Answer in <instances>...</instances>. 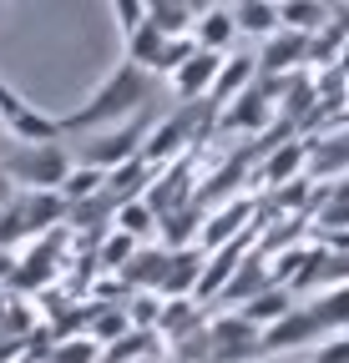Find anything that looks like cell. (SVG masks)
Masks as SVG:
<instances>
[{"label": "cell", "mask_w": 349, "mask_h": 363, "mask_svg": "<svg viewBox=\"0 0 349 363\" xmlns=\"http://www.w3.org/2000/svg\"><path fill=\"white\" fill-rule=\"evenodd\" d=\"M304 167H309V142H284L279 152H269L258 182H264V187H284V182L304 177Z\"/></svg>", "instance_id": "cell-13"}, {"label": "cell", "mask_w": 349, "mask_h": 363, "mask_svg": "<svg viewBox=\"0 0 349 363\" xmlns=\"http://www.w3.org/2000/svg\"><path fill=\"white\" fill-rule=\"evenodd\" d=\"M309 363H349V328H339L334 338H324L319 353H314Z\"/></svg>", "instance_id": "cell-25"}, {"label": "cell", "mask_w": 349, "mask_h": 363, "mask_svg": "<svg viewBox=\"0 0 349 363\" xmlns=\"http://www.w3.org/2000/svg\"><path fill=\"white\" fill-rule=\"evenodd\" d=\"M157 212H152V202L147 197H132V202H122L117 212H112V227H122V233H132L137 242H147L152 233H157Z\"/></svg>", "instance_id": "cell-19"}, {"label": "cell", "mask_w": 349, "mask_h": 363, "mask_svg": "<svg viewBox=\"0 0 349 363\" xmlns=\"http://www.w3.org/2000/svg\"><path fill=\"white\" fill-rule=\"evenodd\" d=\"M162 272H167V247L157 242V247H137L132 252V262L122 267V283L127 288H162Z\"/></svg>", "instance_id": "cell-15"}, {"label": "cell", "mask_w": 349, "mask_h": 363, "mask_svg": "<svg viewBox=\"0 0 349 363\" xmlns=\"http://www.w3.org/2000/svg\"><path fill=\"white\" fill-rule=\"evenodd\" d=\"M253 363H289V358H279V353H264V358H253Z\"/></svg>", "instance_id": "cell-27"}, {"label": "cell", "mask_w": 349, "mask_h": 363, "mask_svg": "<svg viewBox=\"0 0 349 363\" xmlns=\"http://www.w3.org/2000/svg\"><path fill=\"white\" fill-rule=\"evenodd\" d=\"M162 45H167V30L147 16L132 35H127V61H137V66H147V71H157V56H162Z\"/></svg>", "instance_id": "cell-17"}, {"label": "cell", "mask_w": 349, "mask_h": 363, "mask_svg": "<svg viewBox=\"0 0 349 363\" xmlns=\"http://www.w3.org/2000/svg\"><path fill=\"white\" fill-rule=\"evenodd\" d=\"M294 298H299L294 288H284V283H269V288H264V293H258V298H248V303H238V313H243V318H253V323H258V328H269V323H274V318H284V313L294 308Z\"/></svg>", "instance_id": "cell-16"}, {"label": "cell", "mask_w": 349, "mask_h": 363, "mask_svg": "<svg viewBox=\"0 0 349 363\" xmlns=\"http://www.w3.org/2000/svg\"><path fill=\"white\" fill-rule=\"evenodd\" d=\"M274 283V272H269V252L264 247H253L243 262H238V272L223 283V293H218V303H248V298H258Z\"/></svg>", "instance_id": "cell-9"}, {"label": "cell", "mask_w": 349, "mask_h": 363, "mask_svg": "<svg viewBox=\"0 0 349 363\" xmlns=\"http://www.w3.org/2000/svg\"><path fill=\"white\" fill-rule=\"evenodd\" d=\"M193 51H198V40H193V35H167L162 56H157V76H172V71H178Z\"/></svg>", "instance_id": "cell-23"}, {"label": "cell", "mask_w": 349, "mask_h": 363, "mask_svg": "<svg viewBox=\"0 0 349 363\" xmlns=\"http://www.w3.org/2000/svg\"><path fill=\"white\" fill-rule=\"evenodd\" d=\"M324 338V323L314 318V308H289L284 318H274V323L264 328V353H289L299 343H319Z\"/></svg>", "instance_id": "cell-7"}, {"label": "cell", "mask_w": 349, "mask_h": 363, "mask_svg": "<svg viewBox=\"0 0 349 363\" xmlns=\"http://www.w3.org/2000/svg\"><path fill=\"white\" fill-rule=\"evenodd\" d=\"M0 167L11 172L21 192H31V187H61L76 167V157L61 147V136L56 142H21V136H11V147H0Z\"/></svg>", "instance_id": "cell-2"}, {"label": "cell", "mask_w": 349, "mask_h": 363, "mask_svg": "<svg viewBox=\"0 0 349 363\" xmlns=\"http://www.w3.org/2000/svg\"><path fill=\"white\" fill-rule=\"evenodd\" d=\"M142 242L132 238V233H122V227H112L107 233V242H102V252H97V267L102 272H122L127 262H132V252H137Z\"/></svg>", "instance_id": "cell-22"}, {"label": "cell", "mask_w": 349, "mask_h": 363, "mask_svg": "<svg viewBox=\"0 0 349 363\" xmlns=\"http://www.w3.org/2000/svg\"><path fill=\"white\" fill-rule=\"evenodd\" d=\"M208 343H213V363H253V358H264V328H258L253 318H243L238 308L208 318Z\"/></svg>", "instance_id": "cell-4"}, {"label": "cell", "mask_w": 349, "mask_h": 363, "mask_svg": "<svg viewBox=\"0 0 349 363\" xmlns=\"http://www.w3.org/2000/svg\"><path fill=\"white\" fill-rule=\"evenodd\" d=\"M309 40L304 30H289L279 26L274 35H264V51H258V76H289L299 61H309Z\"/></svg>", "instance_id": "cell-8"}, {"label": "cell", "mask_w": 349, "mask_h": 363, "mask_svg": "<svg viewBox=\"0 0 349 363\" xmlns=\"http://www.w3.org/2000/svg\"><path fill=\"white\" fill-rule=\"evenodd\" d=\"M314 308V318L324 323V333H339V328H349V283H334V288H324V298L319 303H309Z\"/></svg>", "instance_id": "cell-20"}, {"label": "cell", "mask_w": 349, "mask_h": 363, "mask_svg": "<svg viewBox=\"0 0 349 363\" xmlns=\"http://www.w3.org/2000/svg\"><path fill=\"white\" fill-rule=\"evenodd\" d=\"M16 192H21V187H16V182H11V172H6V167H0V207H6V202H16Z\"/></svg>", "instance_id": "cell-26"}, {"label": "cell", "mask_w": 349, "mask_h": 363, "mask_svg": "<svg viewBox=\"0 0 349 363\" xmlns=\"http://www.w3.org/2000/svg\"><path fill=\"white\" fill-rule=\"evenodd\" d=\"M203 222H208V207L193 197V202H183V207L162 212L157 238H162V247H188V242H198V238H203Z\"/></svg>", "instance_id": "cell-10"}, {"label": "cell", "mask_w": 349, "mask_h": 363, "mask_svg": "<svg viewBox=\"0 0 349 363\" xmlns=\"http://www.w3.org/2000/svg\"><path fill=\"white\" fill-rule=\"evenodd\" d=\"M274 116H279L274 91H269L264 81H253L248 91H238L233 101L218 106V131H248V136H258V131L274 126Z\"/></svg>", "instance_id": "cell-5"}, {"label": "cell", "mask_w": 349, "mask_h": 363, "mask_svg": "<svg viewBox=\"0 0 349 363\" xmlns=\"http://www.w3.org/2000/svg\"><path fill=\"white\" fill-rule=\"evenodd\" d=\"M223 56H228V51H208V45H198V51L167 76L172 96H178V101H198V96H208L213 81H218V71H223Z\"/></svg>", "instance_id": "cell-6"}, {"label": "cell", "mask_w": 349, "mask_h": 363, "mask_svg": "<svg viewBox=\"0 0 349 363\" xmlns=\"http://www.w3.org/2000/svg\"><path fill=\"white\" fill-rule=\"evenodd\" d=\"M238 35H243V30H238L233 6H208V11H198V21H193V40L208 45V51H228Z\"/></svg>", "instance_id": "cell-11"}, {"label": "cell", "mask_w": 349, "mask_h": 363, "mask_svg": "<svg viewBox=\"0 0 349 363\" xmlns=\"http://www.w3.org/2000/svg\"><path fill=\"white\" fill-rule=\"evenodd\" d=\"M147 131H152L147 111L127 116V121H117V126H102V131H86V142H81L76 162H92V167H107V172H112V167H122V162L142 157Z\"/></svg>", "instance_id": "cell-3"}, {"label": "cell", "mask_w": 349, "mask_h": 363, "mask_svg": "<svg viewBox=\"0 0 349 363\" xmlns=\"http://www.w3.org/2000/svg\"><path fill=\"white\" fill-rule=\"evenodd\" d=\"M193 6H198V11H208V6H223V0H193Z\"/></svg>", "instance_id": "cell-28"}, {"label": "cell", "mask_w": 349, "mask_h": 363, "mask_svg": "<svg viewBox=\"0 0 349 363\" xmlns=\"http://www.w3.org/2000/svg\"><path fill=\"white\" fill-rule=\"evenodd\" d=\"M152 91H157V71H147V66H137V61L122 56V66L92 91V96H86L71 116H61V126H66V136H86V131L117 126V121H127V116L147 111Z\"/></svg>", "instance_id": "cell-1"}, {"label": "cell", "mask_w": 349, "mask_h": 363, "mask_svg": "<svg viewBox=\"0 0 349 363\" xmlns=\"http://www.w3.org/2000/svg\"><path fill=\"white\" fill-rule=\"evenodd\" d=\"M253 81H258V56H223V71H218V81H213L208 96L223 106V101L238 96V91H248Z\"/></svg>", "instance_id": "cell-14"}, {"label": "cell", "mask_w": 349, "mask_h": 363, "mask_svg": "<svg viewBox=\"0 0 349 363\" xmlns=\"http://www.w3.org/2000/svg\"><path fill=\"white\" fill-rule=\"evenodd\" d=\"M233 16L243 35H274L279 30V0H233Z\"/></svg>", "instance_id": "cell-18"}, {"label": "cell", "mask_w": 349, "mask_h": 363, "mask_svg": "<svg viewBox=\"0 0 349 363\" xmlns=\"http://www.w3.org/2000/svg\"><path fill=\"white\" fill-rule=\"evenodd\" d=\"M107 187V167H92V162H76L71 167V177L61 182V192H66V202L76 207V202H86V197H97Z\"/></svg>", "instance_id": "cell-21"}, {"label": "cell", "mask_w": 349, "mask_h": 363, "mask_svg": "<svg viewBox=\"0 0 349 363\" xmlns=\"http://www.w3.org/2000/svg\"><path fill=\"white\" fill-rule=\"evenodd\" d=\"M334 21V0H279V26L304 30V35H319Z\"/></svg>", "instance_id": "cell-12"}, {"label": "cell", "mask_w": 349, "mask_h": 363, "mask_svg": "<svg viewBox=\"0 0 349 363\" xmlns=\"http://www.w3.org/2000/svg\"><path fill=\"white\" fill-rule=\"evenodd\" d=\"M112 11H117V21H122V40L132 35L142 21H147V0H112Z\"/></svg>", "instance_id": "cell-24"}]
</instances>
